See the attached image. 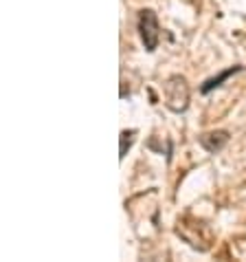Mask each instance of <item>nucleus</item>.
<instances>
[{
    "mask_svg": "<svg viewBox=\"0 0 246 262\" xmlns=\"http://www.w3.org/2000/svg\"><path fill=\"white\" fill-rule=\"evenodd\" d=\"M165 91V106L171 113H185L189 108V84L183 75H171L163 86Z\"/></svg>",
    "mask_w": 246,
    "mask_h": 262,
    "instance_id": "2",
    "label": "nucleus"
},
{
    "mask_svg": "<svg viewBox=\"0 0 246 262\" xmlns=\"http://www.w3.org/2000/svg\"><path fill=\"white\" fill-rule=\"evenodd\" d=\"M134 135H136V130H123L121 133V150H119L121 155H119V159H126L130 145L134 143Z\"/></svg>",
    "mask_w": 246,
    "mask_h": 262,
    "instance_id": "6",
    "label": "nucleus"
},
{
    "mask_svg": "<svg viewBox=\"0 0 246 262\" xmlns=\"http://www.w3.org/2000/svg\"><path fill=\"white\" fill-rule=\"evenodd\" d=\"M176 234L185 240V243H189L193 249L198 251H209L211 249V243H213V234L211 229H209V225L196 221V218L191 216H185L180 218L178 225H176Z\"/></svg>",
    "mask_w": 246,
    "mask_h": 262,
    "instance_id": "1",
    "label": "nucleus"
},
{
    "mask_svg": "<svg viewBox=\"0 0 246 262\" xmlns=\"http://www.w3.org/2000/svg\"><path fill=\"white\" fill-rule=\"evenodd\" d=\"M200 145L205 148L207 152H211V155H215V152H220L224 145L229 143V133L227 130H211V133H205L200 135Z\"/></svg>",
    "mask_w": 246,
    "mask_h": 262,
    "instance_id": "4",
    "label": "nucleus"
},
{
    "mask_svg": "<svg viewBox=\"0 0 246 262\" xmlns=\"http://www.w3.org/2000/svg\"><path fill=\"white\" fill-rule=\"evenodd\" d=\"M237 71H240V67H233V69H229V71H224V73H220V75H218V77L209 79V82H207L205 86H202V93H209V91L218 89V86H220V84L224 82V79H227V77H231V75H233V73H237Z\"/></svg>",
    "mask_w": 246,
    "mask_h": 262,
    "instance_id": "5",
    "label": "nucleus"
},
{
    "mask_svg": "<svg viewBox=\"0 0 246 262\" xmlns=\"http://www.w3.org/2000/svg\"><path fill=\"white\" fill-rule=\"evenodd\" d=\"M139 33H141L143 47H145L150 53L156 51L158 40H161V27H158V18L152 9H143L139 13Z\"/></svg>",
    "mask_w": 246,
    "mask_h": 262,
    "instance_id": "3",
    "label": "nucleus"
}]
</instances>
